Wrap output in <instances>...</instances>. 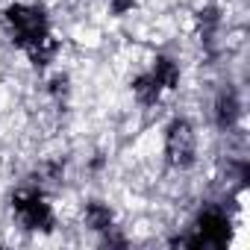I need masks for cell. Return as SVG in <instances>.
Masks as SVG:
<instances>
[{
    "mask_svg": "<svg viewBox=\"0 0 250 250\" xmlns=\"http://www.w3.org/2000/svg\"><path fill=\"white\" fill-rule=\"evenodd\" d=\"M3 27L9 33V39L30 56V62L47 65V59H53L56 39L50 33L47 15L39 6H33V3H12V6H6Z\"/></svg>",
    "mask_w": 250,
    "mask_h": 250,
    "instance_id": "cell-1",
    "label": "cell"
},
{
    "mask_svg": "<svg viewBox=\"0 0 250 250\" xmlns=\"http://www.w3.org/2000/svg\"><path fill=\"white\" fill-rule=\"evenodd\" d=\"M12 215L30 232H44L53 227V203L42 186H24L12 194Z\"/></svg>",
    "mask_w": 250,
    "mask_h": 250,
    "instance_id": "cell-2",
    "label": "cell"
},
{
    "mask_svg": "<svg viewBox=\"0 0 250 250\" xmlns=\"http://www.w3.org/2000/svg\"><path fill=\"white\" fill-rule=\"evenodd\" d=\"M194 156H197V133L186 118H177L165 133V159L171 168L186 171L194 165Z\"/></svg>",
    "mask_w": 250,
    "mask_h": 250,
    "instance_id": "cell-3",
    "label": "cell"
},
{
    "mask_svg": "<svg viewBox=\"0 0 250 250\" xmlns=\"http://www.w3.org/2000/svg\"><path fill=\"white\" fill-rule=\"evenodd\" d=\"M229 235V218L224 209L218 206H206L194 224V232L188 238H183L180 244L186 247H224Z\"/></svg>",
    "mask_w": 250,
    "mask_h": 250,
    "instance_id": "cell-4",
    "label": "cell"
},
{
    "mask_svg": "<svg viewBox=\"0 0 250 250\" xmlns=\"http://www.w3.org/2000/svg\"><path fill=\"white\" fill-rule=\"evenodd\" d=\"M238 115H241V106H238L235 91H232V88L221 91L218 100H215V121H218V127H221V130H232L235 121H238Z\"/></svg>",
    "mask_w": 250,
    "mask_h": 250,
    "instance_id": "cell-5",
    "label": "cell"
},
{
    "mask_svg": "<svg viewBox=\"0 0 250 250\" xmlns=\"http://www.w3.org/2000/svg\"><path fill=\"white\" fill-rule=\"evenodd\" d=\"M133 94H136L139 103H145V106H156L168 91L156 83V77H153L150 71H145V74H139V77L133 80Z\"/></svg>",
    "mask_w": 250,
    "mask_h": 250,
    "instance_id": "cell-6",
    "label": "cell"
},
{
    "mask_svg": "<svg viewBox=\"0 0 250 250\" xmlns=\"http://www.w3.org/2000/svg\"><path fill=\"white\" fill-rule=\"evenodd\" d=\"M150 74L156 77V83H159L165 91H171V88L180 83V68H177V62L168 59V56H156L153 65H150Z\"/></svg>",
    "mask_w": 250,
    "mask_h": 250,
    "instance_id": "cell-7",
    "label": "cell"
},
{
    "mask_svg": "<svg viewBox=\"0 0 250 250\" xmlns=\"http://www.w3.org/2000/svg\"><path fill=\"white\" fill-rule=\"evenodd\" d=\"M85 224L97 232H109L112 229V209L103 203H88L85 206Z\"/></svg>",
    "mask_w": 250,
    "mask_h": 250,
    "instance_id": "cell-8",
    "label": "cell"
},
{
    "mask_svg": "<svg viewBox=\"0 0 250 250\" xmlns=\"http://www.w3.org/2000/svg\"><path fill=\"white\" fill-rule=\"evenodd\" d=\"M109 3H112V9L124 12V9H130V6H133V0H109Z\"/></svg>",
    "mask_w": 250,
    "mask_h": 250,
    "instance_id": "cell-9",
    "label": "cell"
}]
</instances>
